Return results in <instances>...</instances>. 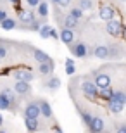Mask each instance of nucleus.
<instances>
[{"label": "nucleus", "mask_w": 126, "mask_h": 133, "mask_svg": "<svg viewBox=\"0 0 126 133\" xmlns=\"http://www.w3.org/2000/svg\"><path fill=\"white\" fill-rule=\"evenodd\" d=\"M59 38L64 45H69L74 40V30H69L66 26H61V31H59Z\"/></svg>", "instance_id": "obj_21"}, {"label": "nucleus", "mask_w": 126, "mask_h": 133, "mask_svg": "<svg viewBox=\"0 0 126 133\" xmlns=\"http://www.w3.org/2000/svg\"><path fill=\"white\" fill-rule=\"evenodd\" d=\"M79 81H81V92L85 94V97H88V99H92V100L97 99L98 90L95 87V83H93V79L90 76H81Z\"/></svg>", "instance_id": "obj_3"}, {"label": "nucleus", "mask_w": 126, "mask_h": 133, "mask_svg": "<svg viewBox=\"0 0 126 133\" xmlns=\"http://www.w3.org/2000/svg\"><path fill=\"white\" fill-rule=\"evenodd\" d=\"M107 49H109V59H112V61L123 59V55H124V45H123L121 42L107 43Z\"/></svg>", "instance_id": "obj_7"}, {"label": "nucleus", "mask_w": 126, "mask_h": 133, "mask_svg": "<svg viewBox=\"0 0 126 133\" xmlns=\"http://www.w3.org/2000/svg\"><path fill=\"white\" fill-rule=\"evenodd\" d=\"M2 124H4V116L0 114V126H2Z\"/></svg>", "instance_id": "obj_39"}, {"label": "nucleus", "mask_w": 126, "mask_h": 133, "mask_svg": "<svg viewBox=\"0 0 126 133\" xmlns=\"http://www.w3.org/2000/svg\"><path fill=\"white\" fill-rule=\"evenodd\" d=\"M35 76H36V74L33 73L31 68H17V69L12 71V78L21 79V81H29V83H31V81L35 79Z\"/></svg>", "instance_id": "obj_6"}, {"label": "nucleus", "mask_w": 126, "mask_h": 133, "mask_svg": "<svg viewBox=\"0 0 126 133\" xmlns=\"http://www.w3.org/2000/svg\"><path fill=\"white\" fill-rule=\"evenodd\" d=\"M98 17L102 21H109L112 17H116V9L112 5H100L98 7Z\"/></svg>", "instance_id": "obj_18"}, {"label": "nucleus", "mask_w": 126, "mask_h": 133, "mask_svg": "<svg viewBox=\"0 0 126 133\" xmlns=\"http://www.w3.org/2000/svg\"><path fill=\"white\" fill-rule=\"evenodd\" d=\"M105 102H107V111H109V112H112V114H121L123 109H124V104L117 102V100L109 99V100H105Z\"/></svg>", "instance_id": "obj_22"}, {"label": "nucleus", "mask_w": 126, "mask_h": 133, "mask_svg": "<svg viewBox=\"0 0 126 133\" xmlns=\"http://www.w3.org/2000/svg\"><path fill=\"white\" fill-rule=\"evenodd\" d=\"M62 17H64L62 9H61L57 4H54V19H55V23H57L59 26H61V23H62Z\"/></svg>", "instance_id": "obj_30"}, {"label": "nucleus", "mask_w": 126, "mask_h": 133, "mask_svg": "<svg viewBox=\"0 0 126 133\" xmlns=\"http://www.w3.org/2000/svg\"><path fill=\"white\" fill-rule=\"evenodd\" d=\"M54 69H55V64H54L52 59L45 61V62H36V73L42 78H47V76L54 74Z\"/></svg>", "instance_id": "obj_11"}, {"label": "nucleus", "mask_w": 126, "mask_h": 133, "mask_svg": "<svg viewBox=\"0 0 126 133\" xmlns=\"http://www.w3.org/2000/svg\"><path fill=\"white\" fill-rule=\"evenodd\" d=\"M105 33L112 38H123L124 36V26L121 21H117L116 17L105 21Z\"/></svg>", "instance_id": "obj_2"}, {"label": "nucleus", "mask_w": 126, "mask_h": 133, "mask_svg": "<svg viewBox=\"0 0 126 133\" xmlns=\"http://www.w3.org/2000/svg\"><path fill=\"white\" fill-rule=\"evenodd\" d=\"M119 2H126V0H119Z\"/></svg>", "instance_id": "obj_41"}, {"label": "nucleus", "mask_w": 126, "mask_h": 133, "mask_svg": "<svg viewBox=\"0 0 126 133\" xmlns=\"http://www.w3.org/2000/svg\"><path fill=\"white\" fill-rule=\"evenodd\" d=\"M71 4H73V0H59L57 2V5L61 7V9H68Z\"/></svg>", "instance_id": "obj_34"}, {"label": "nucleus", "mask_w": 126, "mask_h": 133, "mask_svg": "<svg viewBox=\"0 0 126 133\" xmlns=\"http://www.w3.org/2000/svg\"><path fill=\"white\" fill-rule=\"evenodd\" d=\"M112 100H117V102H121V104H126V92L123 88H117L114 90L112 88Z\"/></svg>", "instance_id": "obj_28"}, {"label": "nucleus", "mask_w": 126, "mask_h": 133, "mask_svg": "<svg viewBox=\"0 0 126 133\" xmlns=\"http://www.w3.org/2000/svg\"><path fill=\"white\" fill-rule=\"evenodd\" d=\"M76 5L79 9H83L85 12L87 10H93L95 9V0H76Z\"/></svg>", "instance_id": "obj_27"}, {"label": "nucleus", "mask_w": 126, "mask_h": 133, "mask_svg": "<svg viewBox=\"0 0 126 133\" xmlns=\"http://www.w3.org/2000/svg\"><path fill=\"white\" fill-rule=\"evenodd\" d=\"M87 128L92 133H102V131H105V121L102 118H98V116H92L90 123L87 124Z\"/></svg>", "instance_id": "obj_13"}, {"label": "nucleus", "mask_w": 126, "mask_h": 133, "mask_svg": "<svg viewBox=\"0 0 126 133\" xmlns=\"http://www.w3.org/2000/svg\"><path fill=\"white\" fill-rule=\"evenodd\" d=\"M92 57H97V59H102V61L109 59V49H107V45L105 43L95 45L92 49Z\"/></svg>", "instance_id": "obj_19"}, {"label": "nucleus", "mask_w": 126, "mask_h": 133, "mask_svg": "<svg viewBox=\"0 0 126 133\" xmlns=\"http://www.w3.org/2000/svg\"><path fill=\"white\" fill-rule=\"evenodd\" d=\"M50 38H55V40L59 38V33H57V31H55V30H54V28H52V30H50Z\"/></svg>", "instance_id": "obj_36"}, {"label": "nucleus", "mask_w": 126, "mask_h": 133, "mask_svg": "<svg viewBox=\"0 0 126 133\" xmlns=\"http://www.w3.org/2000/svg\"><path fill=\"white\" fill-rule=\"evenodd\" d=\"M69 52L78 57V59H85V57H92V49H88V45L81 40H73L71 43L68 45Z\"/></svg>", "instance_id": "obj_1"}, {"label": "nucleus", "mask_w": 126, "mask_h": 133, "mask_svg": "<svg viewBox=\"0 0 126 133\" xmlns=\"http://www.w3.org/2000/svg\"><path fill=\"white\" fill-rule=\"evenodd\" d=\"M90 78L93 79V83H95L97 90L107 88V87H111V85H112L111 76H109L107 73H104V71H92V73H90Z\"/></svg>", "instance_id": "obj_4"}, {"label": "nucleus", "mask_w": 126, "mask_h": 133, "mask_svg": "<svg viewBox=\"0 0 126 133\" xmlns=\"http://www.w3.org/2000/svg\"><path fill=\"white\" fill-rule=\"evenodd\" d=\"M114 131L117 133H126V123H116V126H114Z\"/></svg>", "instance_id": "obj_33"}, {"label": "nucleus", "mask_w": 126, "mask_h": 133, "mask_svg": "<svg viewBox=\"0 0 126 133\" xmlns=\"http://www.w3.org/2000/svg\"><path fill=\"white\" fill-rule=\"evenodd\" d=\"M24 124L28 131H42V130H45L43 126L45 123H42L40 118H24Z\"/></svg>", "instance_id": "obj_16"}, {"label": "nucleus", "mask_w": 126, "mask_h": 133, "mask_svg": "<svg viewBox=\"0 0 126 133\" xmlns=\"http://www.w3.org/2000/svg\"><path fill=\"white\" fill-rule=\"evenodd\" d=\"M7 2H9L10 5H17V4H19V2H21V0H7Z\"/></svg>", "instance_id": "obj_38"}, {"label": "nucleus", "mask_w": 126, "mask_h": 133, "mask_svg": "<svg viewBox=\"0 0 126 133\" xmlns=\"http://www.w3.org/2000/svg\"><path fill=\"white\" fill-rule=\"evenodd\" d=\"M50 30H52V26L47 24V23H43V24L38 28V31H36V33H38L43 40H49V38H50Z\"/></svg>", "instance_id": "obj_29"}, {"label": "nucleus", "mask_w": 126, "mask_h": 133, "mask_svg": "<svg viewBox=\"0 0 126 133\" xmlns=\"http://www.w3.org/2000/svg\"><path fill=\"white\" fill-rule=\"evenodd\" d=\"M9 14H10V4L7 0H0V21L9 17Z\"/></svg>", "instance_id": "obj_25"}, {"label": "nucleus", "mask_w": 126, "mask_h": 133, "mask_svg": "<svg viewBox=\"0 0 126 133\" xmlns=\"http://www.w3.org/2000/svg\"><path fill=\"white\" fill-rule=\"evenodd\" d=\"M52 131H62V128H61V126H59V123H54V126H52Z\"/></svg>", "instance_id": "obj_37"}, {"label": "nucleus", "mask_w": 126, "mask_h": 133, "mask_svg": "<svg viewBox=\"0 0 126 133\" xmlns=\"http://www.w3.org/2000/svg\"><path fill=\"white\" fill-rule=\"evenodd\" d=\"M28 50L31 52V57H33V61H36V62H45V61H50L49 54H47V52H43V50H40V49H36V47L28 45Z\"/></svg>", "instance_id": "obj_20"}, {"label": "nucleus", "mask_w": 126, "mask_h": 133, "mask_svg": "<svg viewBox=\"0 0 126 133\" xmlns=\"http://www.w3.org/2000/svg\"><path fill=\"white\" fill-rule=\"evenodd\" d=\"M81 23H83V19H78V17H74V16H71V14H64L61 26H66L69 30H78V28L81 26Z\"/></svg>", "instance_id": "obj_15"}, {"label": "nucleus", "mask_w": 126, "mask_h": 133, "mask_svg": "<svg viewBox=\"0 0 126 133\" xmlns=\"http://www.w3.org/2000/svg\"><path fill=\"white\" fill-rule=\"evenodd\" d=\"M23 116H24V118H40V107H38L36 99H33V100H29V102L24 104Z\"/></svg>", "instance_id": "obj_10"}, {"label": "nucleus", "mask_w": 126, "mask_h": 133, "mask_svg": "<svg viewBox=\"0 0 126 133\" xmlns=\"http://www.w3.org/2000/svg\"><path fill=\"white\" fill-rule=\"evenodd\" d=\"M68 14H71V16H74V17H78V19H83V17H85V10L83 9H79V7H78L76 4H71L68 7Z\"/></svg>", "instance_id": "obj_26"}, {"label": "nucleus", "mask_w": 126, "mask_h": 133, "mask_svg": "<svg viewBox=\"0 0 126 133\" xmlns=\"http://www.w3.org/2000/svg\"><path fill=\"white\" fill-rule=\"evenodd\" d=\"M61 87V79L57 78V76H47V78L43 79V83H42V88L43 90H49V92H55V90Z\"/></svg>", "instance_id": "obj_17"}, {"label": "nucleus", "mask_w": 126, "mask_h": 133, "mask_svg": "<svg viewBox=\"0 0 126 133\" xmlns=\"http://www.w3.org/2000/svg\"><path fill=\"white\" fill-rule=\"evenodd\" d=\"M24 2H26V5H28L29 9H35V7H36L42 0H24Z\"/></svg>", "instance_id": "obj_35"}, {"label": "nucleus", "mask_w": 126, "mask_h": 133, "mask_svg": "<svg viewBox=\"0 0 126 133\" xmlns=\"http://www.w3.org/2000/svg\"><path fill=\"white\" fill-rule=\"evenodd\" d=\"M74 71H76V68H74V62L71 59H66V73L71 76V74H74Z\"/></svg>", "instance_id": "obj_31"}, {"label": "nucleus", "mask_w": 126, "mask_h": 133, "mask_svg": "<svg viewBox=\"0 0 126 133\" xmlns=\"http://www.w3.org/2000/svg\"><path fill=\"white\" fill-rule=\"evenodd\" d=\"M50 2H52V4H57V2H59V0H50Z\"/></svg>", "instance_id": "obj_40"}, {"label": "nucleus", "mask_w": 126, "mask_h": 133, "mask_svg": "<svg viewBox=\"0 0 126 133\" xmlns=\"http://www.w3.org/2000/svg\"><path fill=\"white\" fill-rule=\"evenodd\" d=\"M16 95H19L21 99H24L28 95H31V83L29 81H21V79H16L14 87H12Z\"/></svg>", "instance_id": "obj_8"}, {"label": "nucleus", "mask_w": 126, "mask_h": 133, "mask_svg": "<svg viewBox=\"0 0 126 133\" xmlns=\"http://www.w3.org/2000/svg\"><path fill=\"white\" fill-rule=\"evenodd\" d=\"M21 104L14 102L12 99H9L4 92H0V111H10V112H16L19 109Z\"/></svg>", "instance_id": "obj_12"}, {"label": "nucleus", "mask_w": 126, "mask_h": 133, "mask_svg": "<svg viewBox=\"0 0 126 133\" xmlns=\"http://www.w3.org/2000/svg\"><path fill=\"white\" fill-rule=\"evenodd\" d=\"M17 47V43H14V40H7V38H0V62H5V61L10 57L12 50Z\"/></svg>", "instance_id": "obj_5"}, {"label": "nucleus", "mask_w": 126, "mask_h": 133, "mask_svg": "<svg viewBox=\"0 0 126 133\" xmlns=\"http://www.w3.org/2000/svg\"><path fill=\"white\" fill-rule=\"evenodd\" d=\"M36 17V14H35V10L33 9H21L17 10V23L19 24H28L31 19H35Z\"/></svg>", "instance_id": "obj_14"}, {"label": "nucleus", "mask_w": 126, "mask_h": 133, "mask_svg": "<svg viewBox=\"0 0 126 133\" xmlns=\"http://www.w3.org/2000/svg\"><path fill=\"white\" fill-rule=\"evenodd\" d=\"M36 102H38V107H40V116H43V119H47V121H54V111L50 107L49 100H45L43 97H38Z\"/></svg>", "instance_id": "obj_9"}, {"label": "nucleus", "mask_w": 126, "mask_h": 133, "mask_svg": "<svg viewBox=\"0 0 126 133\" xmlns=\"http://www.w3.org/2000/svg\"><path fill=\"white\" fill-rule=\"evenodd\" d=\"M17 24H19V23H17V19H14V17H5L4 21H0V28H2V30H5V31H10V30H16V28H17Z\"/></svg>", "instance_id": "obj_23"}, {"label": "nucleus", "mask_w": 126, "mask_h": 133, "mask_svg": "<svg viewBox=\"0 0 126 133\" xmlns=\"http://www.w3.org/2000/svg\"><path fill=\"white\" fill-rule=\"evenodd\" d=\"M79 116H81V121H83V124H85V126H87V124L90 123V119H92V114L87 112V111H85V112H83V111H79Z\"/></svg>", "instance_id": "obj_32"}, {"label": "nucleus", "mask_w": 126, "mask_h": 133, "mask_svg": "<svg viewBox=\"0 0 126 133\" xmlns=\"http://www.w3.org/2000/svg\"><path fill=\"white\" fill-rule=\"evenodd\" d=\"M35 9H36V12H35V14L38 16V17H47V16H49V4H47L45 0H42V2L35 7Z\"/></svg>", "instance_id": "obj_24"}]
</instances>
